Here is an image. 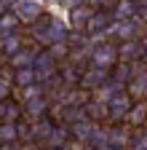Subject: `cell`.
<instances>
[{
    "mask_svg": "<svg viewBox=\"0 0 147 150\" xmlns=\"http://www.w3.org/2000/svg\"><path fill=\"white\" fill-rule=\"evenodd\" d=\"M139 32H142L139 19H113L104 35H113L115 40H134V38H139Z\"/></svg>",
    "mask_w": 147,
    "mask_h": 150,
    "instance_id": "cell-5",
    "label": "cell"
},
{
    "mask_svg": "<svg viewBox=\"0 0 147 150\" xmlns=\"http://www.w3.org/2000/svg\"><path fill=\"white\" fill-rule=\"evenodd\" d=\"M0 142H19L13 121H0Z\"/></svg>",
    "mask_w": 147,
    "mask_h": 150,
    "instance_id": "cell-27",
    "label": "cell"
},
{
    "mask_svg": "<svg viewBox=\"0 0 147 150\" xmlns=\"http://www.w3.org/2000/svg\"><path fill=\"white\" fill-rule=\"evenodd\" d=\"M51 129H53V121H51L48 115L35 118V121H32V142H35V145H46Z\"/></svg>",
    "mask_w": 147,
    "mask_h": 150,
    "instance_id": "cell-14",
    "label": "cell"
},
{
    "mask_svg": "<svg viewBox=\"0 0 147 150\" xmlns=\"http://www.w3.org/2000/svg\"><path fill=\"white\" fill-rule=\"evenodd\" d=\"M88 13H91V8H88L86 3H80V6H72V8H70V24L75 27V30H83V24H86Z\"/></svg>",
    "mask_w": 147,
    "mask_h": 150,
    "instance_id": "cell-22",
    "label": "cell"
},
{
    "mask_svg": "<svg viewBox=\"0 0 147 150\" xmlns=\"http://www.w3.org/2000/svg\"><path fill=\"white\" fill-rule=\"evenodd\" d=\"M11 3V13L19 19V24H32L38 16L46 13L43 0H8Z\"/></svg>",
    "mask_w": 147,
    "mask_h": 150,
    "instance_id": "cell-3",
    "label": "cell"
},
{
    "mask_svg": "<svg viewBox=\"0 0 147 150\" xmlns=\"http://www.w3.org/2000/svg\"><path fill=\"white\" fill-rule=\"evenodd\" d=\"M131 97L126 94V88L123 91H118V94H113L104 105H107V121L110 123H120L123 118H126V112H128V107H131Z\"/></svg>",
    "mask_w": 147,
    "mask_h": 150,
    "instance_id": "cell-6",
    "label": "cell"
},
{
    "mask_svg": "<svg viewBox=\"0 0 147 150\" xmlns=\"http://www.w3.org/2000/svg\"><path fill=\"white\" fill-rule=\"evenodd\" d=\"M22 112H24V110H22V105H19V102L6 99V110H3V118H0V121H13V123H16V121L22 118Z\"/></svg>",
    "mask_w": 147,
    "mask_h": 150,
    "instance_id": "cell-28",
    "label": "cell"
},
{
    "mask_svg": "<svg viewBox=\"0 0 147 150\" xmlns=\"http://www.w3.org/2000/svg\"><path fill=\"white\" fill-rule=\"evenodd\" d=\"M126 150H147V126H139L136 131H131Z\"/></svg>",
    "mask_w": 147,
    "mask_h": 150,
    "instance_id": "cell-25",
    "label": "cell"
},
{
    "mask_svg": "<svg viewBox=\"0 0 147 150\" xmlns=\"http://www.w3.org/2000/svg\"><path fill=\"white\" fill-rule=\"evenodd\" d=\"M62 3H64L67 8H72V6H80V3H86V0H62Z\"/></svg>",
    "mask_w": 147,
    "mask_h": 150,
    "instance_id": "cell-33",
    "label": "cell"
},
{
    "mask_svg": "<svg viewBox=\"0 0 147 150\" xmlns=\"http://www.w3.org/2000/svg\"><path fill=\"white\" fill-rule=\"evenodd\" d=\"M91 129H94V121L83 118V121H78V123L70 126V137L75 139V142H80V145H86V139H88V134H91Z\"/></svg>",
    "mask_w": 147,
    "mask_h": 150,
    "instance_id": "cell-20",
    "label": "cell"
},
{
    "mask_svg": "<svg viewBox=\"0 0 147 150\" xmlns=\"http://www.w3.org/2000/svg\"><path fill=\"white\" fill-rule=\"evenodd\" d=\"M32 70H35V78H38V83H40V81L51 78V75H56L59 62H56V59H53V56L48 54V48H43V51H38V54H35Z\"/></svg>",
    "mask_w": 147,
    "mask_h": 150,
    "instance_id": "cell-8",
    "label": "cell"
},
{
    "mask_svg": "<svg viewBox=\"0 0 147 150\" xmlns=\"http://www.w3.org/2000/svg\"><path fill=\"white\" fill-rule=\"evenodd\" d=\"M16 27H19V19H16L11 11H3V13H0V38L16 32Z\"/></svg>",
    "mask_w": 147,
    "mask_h": 150,
    "instance_id": "cell-26",
    "label": "cell"
},
{
    "mask_svg": "<svg viewBox=\"0 0 147 150\" xmlns=\"http://www.w3.org/2000/svg\"><path fill=\"white\" fill-rule=\"evenodd\" d=\"M113 24V13L110 11H94L91 8V13H88V19H86V24H83V35L88 38V40H99V38L107 32V27Z\"/></svg>",
    "mask_w": 147,
    "mask_h": 150,
    "instance_id": "cell-4",
    "label": "cell"
},
{
    "mask_svg": "<svg viewBox=\"0 0 147 150\" xmlns=\"http://www.w3.org/2000/svg\"><path fill=\"white\" fill-rule=\"evenodd\" d=\"M110 13H113V19H134L136 16V0H115Z\"/></svg>",
    "mask_w": 147,
    "mask_h": 150,
    "instance_id": "cell-19",
    "label": "cell"
},
{
    "mask_svg": "<svg viewBox=\"0 0 147 150\" xmlns=\"http://www.w3.org/2000/svg\"><path fill=\"white\" fill-rule=\"evenodd\" d=\"M67 35H70V27L67 22H62V19L56 16H38L32 22V38L38 40L40 46H51V43H64L67 40Z\"/></svg>",
    "mask_w": 147,
    "mask_h": 150,
    "instance_id": "cell-1",
    "label": "cell"
},
{
    "mask_svg": "<svg viewBox=\"0 0 147 150\" xmlns=\"http://www.w3.org/2000/svg\"><path fill=\"white\" fill-rule=\"evenodd\" d=\"M83 112H86V118L88 121H94V123H104L107 121V105L94 99V97H88L83 102Z\"/></svg>",
    "mask_w": 147,
    "mask_h": 150,
    "instance_id": "cell-13",
    "label": "cell"
},
{
    "mask_svg": "<svg viewBox=\"0 0 147 150\" xmlns=\"http://www.w3.org/2000/svg\"><path fill=\"white\" fill-rule=\"evenodd\" d=\"M3 62H6V56H3V51H0V64H3Z\"/></svg>",
    "mask_w": 147,
    "mask_h": 150,
    "instance_id": "cell-36",
    "label": "cell"
},
{
    "mask_svg": "<svg viewBox=\"0 0 147 150\" xmlns=\"http://www.w3.org/2000/svg\"><path fill=\"white\" fill-rule=\"evenodd\" d=\"M104 145H107V126H104V123H94V129H91V134H88V139H86V147L102 150Z\"/></svg>",
    "mask_w": 147,
    "mask_h": 150,
    "instance_id": "cell-18",
    "label": "cell"
},
{
    "mask_svg": "<svg viewBox=\"0 0 147 150\" xmlns=\"http://www.w3.org/2000/svg\"><path fill=\"white\" fill-rule=\"evenodd\" d=\"M30 83H38V78H35V70L32 67H16L13 70V86H30Z\"/></svg>",
    "mask_w": 147,
    "mask_h": 150,
    "instance_id": "cell-24",
    "label": "cell"
},
{
    "mask_svg": "<svg viewBox=\"0 0 147 150\" xmlns=\"http://www.w3.org/2000/svg\"><path fill=\"white\" fill-rule=\"evenodd\" d=\"M70 139H72V137H70V126H64V123H53L51 134H48V139H46V147H64Z\"/></svg>",
    "mask_w": 147,
    "mask_h": 150,
    "instance_id": "cell-16",
    "label": "cell"
},
{
    "mask_svg": "<svg viewBox=\"0 0 147 150\" xmlns=\"http://www.w3.org/2000/svg\"><path fill=\"white\" fill-rule=\"evenodd\" d=\"M102 150H123V147H115V145H104Z\"/></svg>",
    "mask_w": 147,
    "mask_h": 150,
    "instance_id": "cell-34",
    "label": "cell"
},
{
    "mask_svg": "<svg viewBox=\"0 0 147 150\" xmlns=\"http://www.w3.org/2000/svg\"><path fill=\"white\" fill-rule=\"evenodd\" d=\"M24 43H22V35L19 32H11V35H6V38H0V51H3V56L8 59L11 54H16Z\"/></svg>",
    "mask_w": 147,
    "mask_h": 150,
    "instance_id": "cell-21",
    "label": "cell"
},
{
    "mask_svg": "<svg viewBox=\"0 0 147 150\" xmlns=\"http://www.w3.org/2000/svg\"><path fill=\"white\" fill-rule=\"evenodd\" d=\"M144 48H147V30H144Z\"/></svg>",
    "mask_w": 147,
    "mask_h": 150,
    "instance_id": "cell-37",
    "label": "cell"
},
{
    "mask_svg": "<svg viewBox=\"0 0 147 150\" xmlns=\"http://www.w3.org/2000/svg\"><path fill=\"white\" fill-rule=\"evenodd\" d=\"M131 126L128 123H110L107 126V145H115V147H123L126 150V145H128V139H131Z\"/></svg>",
    "mask_w": 147,
    "mask_h": 150,
    "instance_id": "cell-12",
    "label": "cell"
},
{
    "mask_svg": "<svg viewBox=\"0 0 147 150\" xmlns=\"http://www.w3.org/2000/svg\"><path fill=\"white\" fill-rule=\"evenodd\" d=\"M123 123H128L131 129L147 126V99H136V102H131V107H128Z\"/></svg>",
    "mask_w": 147,
    "mask_h": 150,
    "instance_id": "cell-11",
    "label": "cell"
},
{
    "mask_svg": "<svg viewBox=\"0 0 147 150\" xmlns=\"http://www.w3.org/2000/svg\"><path fill=\"white\" fill-rule=\"evenodd\" d=\"M35 54H38V48H27V46H22L16 54H11V56H8V62H11V67H13V70H16V67H32Z\"/></svg>",
    "mask_w": 147,
    "mask_h": 150,
    "instance_id": "cell-17",
    "label": "cell"
},
{
    "mask_svg": "<svg viewBox=\"0 0 147 150\" xmlns=\"http://www.w3.org/2000/svg\"><path fill=\"white\" fill-rule=\"evenodd\" d=\"M48 150H70V147H67V145H64V147H48Z\"/></svg>",
    "mask_w": 147,
    "mask_h": 150,
    "instance_id": "cell-35",
    "label": "cell"
},
{
    "mask_svg": "<svg viewBox=\"0 0 147 150\" xmlns=\"http://www.w3.org/2000/svg\"><path fill=\"white\" fill-rule=\"evenodd\" d=\"M134 72H136V67H134L131 62H120V59H118L113 67H110V78H113L115 83H123V86H126L128 81L134 78Z\"/></svg>",
    "mask_w": 147,
    "mask_h": 150,
    "instance_id": "cell-15",
    "label": "cell"
},
{
    "mask_svg": "<svg viewBox=\"0 0 147 150\" xmlns=\"http://www.w3.org/2000/svg\"><path fill=\"white\" fill-rule=\"evenodd\" d=\"M115 62H118V48H115V43H107V40H94V43H91L88 64L110 70Z\"/></svg>",
    "mask_w": 147,
    "mask_h": 150,
    "instance_id": "cell-2",
    "label": "cell"
},
{
    "mask_svg": "<svg viewBox=\"0 0 147 150\" xmlns=\"http://www.w3.org/2000/svg\"><path fill=\"white\" fill-rule=\"evenodd\" d=\"M118 48V59L120 62H139L142 56H144V43L139 40V38H134V40H118L115 43Z\"/></svg>",
    "mask_w": 147,
    "mask_h": 150,
    "instance_id": "cell-9",
    "label": "cell"
},
{
    "mask_svg": "<svg viewBox=\"0 0 147 150\" xmlns=\"http://www.w3.org/2000/svg\"><path fill=\"white\" fill-rule=\"evenodd\" d=\"M22 102L24 99H32V97H38V94H43V86L40 83H30V86H22Z\"/></svg>",
    "mask_w": 147,
    "mask_h": 150,
    "instance_id": "cell-31",
    "label": "cell"
},
{
    "mask_svg": "<svg viewBox=\"0 0 147 150\" xmlns=\"http://www.w3.org/2000/svg\"><path fill=\"white\" fill-rule=\"evenodd\" d=\"M11 94H13V81L8 78V75H0V99H11Z\"/></svg>",
    "mask_w": 147,
    "mask_h": 150,
    "instance_id": "cell-30",
    "label": "cell"
},
{
    "mask_svg": "<svg viewBox=\"0 0 147 150\" xmlns=\"http://www.w3.org/2000/svg\"><path fill=\"white\" fill-rule=\"evenodd\" d=\"M48 107H51V97H48V94H38V97H32V99H24V102H22V110L30 115V121L48 115Z\"/></svg>",
    "mask_w": 147,
    "mask_h": 150,
    "instance_id": "cell-10",
    "label": "cell"
},
{
    "mask_svg": "<svg viewBox=\"0 0 147 150\" xmlns=\"http://www.w3.org/2000/svg\"><path fill=\"white\" fill-rule=\"evenodd\" d=\"M48 54H51L56 62L67 59V54H70V46H67V40H64V43H51V46H48Z\"/></svg>",
    "mask_w": 147,
    "mask_h": 150,
    "instance_id": "cell-29",
    "label": "cell"
},
{
    "mask_svg": "<svg viewBox=\"0 0 147 150\" xmlns=\"http://www.w3.org/2000/svg\"><path fill=\"white\" fill-rule=\"evenodd\" d=\"M0 150H19V142H0Z\"/></svg>",
    "mask_w": 147,
    "mask_h": 150,
    "instance_id": "cell-32",
    "label": "cell"
},
{
    "mask_svg": "<svg viewBox=\"0 0 147 150\" xmlns=\"http://www.w3.org/2000/svg\"><path fill=\"white\" fill-rule=\"evenodd\" d=\"M110 78V70H104V67H94V64H88L86 70H80V78H78V86L80 88H86L88 94L91 91H96L104 81Z\"/></svg>",
    "mask_w": 147,
    "mask_h": 150,
    "instance_id": "cell-7",
    "label": "cell"
},
{
    "mask_svg": "<svg viewBox=\"0 0 147 150\" xmlns=\"http://www.w3.org/2000/svg\"><path fill=\"white\" fill-rule=\"evenodd\" d=\"M59 78H62V86L64 88H72V86H78V78H80V67H75V64H67V67H62L59 70Z\"/></svg>",
    "mask_w": 147,
    "mask_h": 150,
    "instance_id": "cell-23",
    "label": "cell"
}]
</instances>
